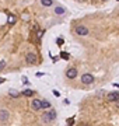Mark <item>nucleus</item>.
Here are the masks:
<instances>
[{"label": "nucleus", "mask_w": 119, "mask_h": 126, "mask_svg": "<svg viewBox=\"0 0 119 126\" xmlns=\"http://www.w3.org/2000/svg\"><path fill=\"white\" fill-rule=\"evenodd\" d=\"M32 109H34V111L42 109V101H41V99H32Z\"/></svg>", "instance_id": "nucleus-6"}, {"label": "nucleus", "mask_w": 119, "mask_h": 126, "mask_svg": "<svg viewBox=\"0 0 119 126\" xmlns=\"http://www.w3.org/2000/svg\"><path fill=\"white\" fill-rule=\"evenodd\" d=\"M9 119V111L7 109H0V122H6Z\"/></svg>", "instance_id": "nucleus-7"}, {"label": "nucleus", "mask_w": 119, "mask_h": 126, "mask_svg": "<svg viewBox=\"0 0 119 126\" xmlns=\"http://www.w3.org/2000/svg\"><path fill=\"white\" fill-rule=\"evenodd\" d=\"M60 57H62V59H64V60H67V59H69V53H66V52H62V53H60Z\"/></svg>", "instance_id": "nucleus-15"}, {"label": "nucleus", "mask_w": 119, "mask_h": 126, "mask_svg": "<svg viewBox=\"0 0 119 126\" xmlns=\"http://www.w3.org/2000/svg\"><path fill=\"white\" fill-rule=\"evenodd\" d=\"M55 13L60 16V14H63V13H64V9H63V7H56V9H55Z\"/></svg>", "instance_id": "nucleus-12"}, {"label": "nucleus", "mask_w": 119, "mask_h": 126, "mask_svg": "<svg viewBox=\"0 0 119 126\" xmlns=\"http://www.w3.org/2000/svg\"><path fill=\"white\" fill-rule=\"evenodd\" d=\"M56 118V112L55 111H48L45 114L42 115V122H45V123H49L52 120Z\"/></svg>", "instance_id": "nucleus-1"}, {"label": "nucleus", "mask_w": 119, "mask_h": 126, "mask_svg": "<svg viewBox=\"0 0 119 126\" xmlns=\"http://www.w3.org/2000/svg\"><path fill=\"white\" fill-rule=\"evenodd\" d=\"M81 126H88V125H87V123H83V125H81Z\"/></svg>", "instance_id": "nucleus-20"}, {"label": "nucleus", "mask_w": 119, "mask_h": 126, "mask_svg": "<svg viewBox=\"0 0 119 126\" xmlns=\"http://www.w3.org/2000/svg\"><path fill=\"white\" fill-rule=\"evenodd\" d=\"M24 95H27V97H31L34 92H32V90H24V92H23Z\"/></svg>", "instance_id": "nucleus-14"}, {"label": "nucleus", "mask_w": 119, "mask_h": 126, "mask_svg": "<svg viewBox=\"0 0 119 126\" xmlns=\"http://www.w3.org/2000/svg\"><path fill=\"white\" fill-rule=\"evenodd\" d=\"M4 66H6V62L4 60H0V70L4 69Z\"/></svg>", "instance_id": "nucleus-16"}, {"label": "nucleus", "mask_w": 119, "mask_h": 126, "mask_svg": "<svg viewBox=\"0 0 119 126\" xmlns=\"http://www.w3.org/2000/svg\"><path fill=\"white\" fill-rule=\"evenodd\" d=\"M3 81H4V79H0V84H1V83H3Z\"/></svg>", "instance_id": "nucleus-19"}, {"label": "nucleus", "mask_w": 119, "mask_h": 126, "mask_svg": "<svg viewBox=\"0 0 119 126\" xmlns=\"http://www.w3.org/2000/svg\"><path fill=\"white\" fill-rule=\"evenodd\" d=\"M74 31H76V34L77 35H87L88 34V28L84 27V25H77Z\"/></svg>", "instance_id": "nucleus-3"}, {"label": "nucleus", "mask_w": 119, "mask_h": 126, "mask_svg": "<svg viewBox=\"0 0 119 126\" xmlns=\"http://www.w3.org/2000/svg\"><path fill=\"white\" fill-rule=\"evenodd\" d=\"M41 3H42L44 6H46V7L52 6V0H41Z\"/></svg>", "instance_id": "nucleus-11"}, {"label": "nucleus", "mask_w": 119, "mask_h": 126, "mask_svg": "<svg viewBox=\"0 0 119 126\" xmlns=\"http://www.w3.org/2000/svg\"><path fill=\"white\" fill-rule=\"evenodd\" d=\"M9 95H10L11 98H18L20 97V92L16 91V90H10V91H9Z\"/></svg>", "instance_id": "nucleus-9"}, {"label": "nucleus", "mask_w": 119, "mask_h": 126, "mask_svg": "<svg viewBox=\"0 0 119 126\" xmlns=\"http://www.w3.org/2000/svg\"><path fill=\"white\" fill-rule=\"evenodd\" d=\"M44 108H51V102L49 101H42V109Z\"/></svg>", "instance_id": "nucleus-13"}, {"label": "nucleus", "mask_w": 119, "mask_h": 126, "mask_svg": "<svg viewBox=\"0 0 119 126\" xmlns=\"http://www.w3.org/2000/svg\"><path fill=\"white\" fill-rule=\"evenodd\" d=\"M7 20H9V24H14L16 23V17L13 14H7Z\"/></svg>", "instance_id": "nucleus-10"}, {"label": "nucleus", "mask_w": 119, "mask_h": 126, "mask_svg": "<svg viewBox=\"0 0 119 126\" xmlns=\"http://www.w3.org/2000/svg\"><path fill=\"white\" fill-rule=\"evenodd\" d=\"M57 45H63V39H62V38H59V39H57Z\"/></svg>", "instance_id": "nucleus-18"}, {"label": "nucleus", "mask_w": 119, "mask_h": 126, "mask_svg": "<svg viewBox=\"0 0 119 126\" xmlns=\"http://www.w3.org/2000/svg\"><path fill=\"white\" fill-rule=\"evenodd\" d=\"M76 76H77V70L74 69V67L67 69V72H66V77L67 79H76Z\"/></svg>", "instance_id": "nucleus-5"}, {"label": "nucleus", "mask_w": 119, "mask_h": 126, "mask_svg": "<svg viewBox=\"0 0 119 126\" xmlns=\"http://www.w3.org/2000/svg\"><path fill=\"white\" fill-rule=\"evenodd\" d=\"M27 63L28 64H35L37 63V55H35L34 52H29L28 55H27Z\"/></svg>", "instance_id": "nucleus-4"}, {"label": "nucleus", "mask_w": 119, "mask_h": 126, "mask_svg": "<svg viewBox=\"0 0 119 126\" xmlns=\"http://www.w3.org/2000/svg\"><path fill=\"white\" fill-rule=\"evenodd\" d=\"M92 81H94V76H92V74L85 73V74L81 76V83H84V84H91Z\"/></svg>", "instance_id": "nucleus-2"}, {"label": "nucleus", "mask_w": 119, "mask_h": 126, "mask_svg": "<svg viewBox=\"0 0 119 126\" xmlns=\"http://www.w3.org/2000/svg\"><path fill=\"white\" fill-rule=\"evenodd\" d=\"M42 35H44V31H38V34H37V38H38V39H41V36H42Z\"/></svg>", "instance_id": "nucleus-17"}, {"label": "nucleus", "mask_w": 119, "mask_h": 126, "mask_svg": "<svg viewBox=\"0 0 119 126\" xmlns=\"http://www.w3.org/2000/svg\"><path fill=\"white\" fill-rule=\"evenodd\" d=\"M107 98H108V101H118L119 99V92H116V91L109 92V94L107 95Z\"/></svg>", "instance_id": "nucleus-8"}]
</instances>
